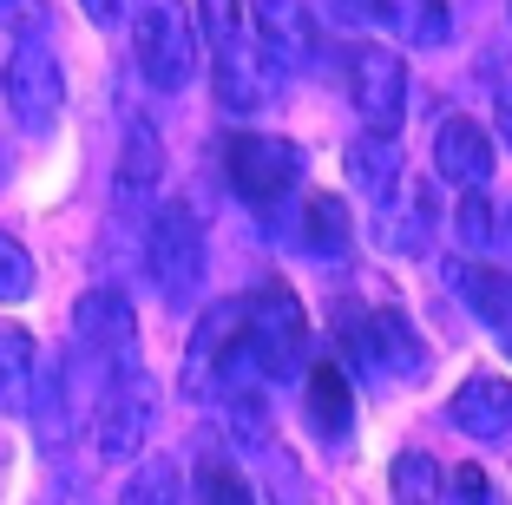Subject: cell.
<instances>
[{
  "mask_svg": "<svg viewBox=\"0 0 512 505\" xmlns=\"http://www.w3.org/2000/svg\"><path fill=\"white\" fill-rule=\"evenodd\" d=\"M243 348L256 355L263 381H289L309 355V315H302L296 289L283 283H256L243 296Z\"/></svg>",
  "mask_w": 512,
  "mask_h": 505,
  "instance_id": "4",
  "label": "cell"
},
{
  "mask_svg": "<svg viewBox=\"0 0 512 505\" xmlns=\"http://www.w3.org/2000/svg\"><path fill=\"white\" fill-rule=\"evenodd\" d=\"M132 60L145 86L184 92L197 73V20L184 14V0H132Z\"/></svg>",
  "mask_w": 512,
  "mask_h": 505,
  "instance_id": "3",
  "label": "cell"
},
{
  "mask_svg": "<svg viewBox=\"0 0 512 505\" xmlns=\"http://www.w3.org/2000/svg\"><path fill=\"white\" fill-rule=\"evenodd\" d=\"M73 335H79V348H86L92 361H99V381L106 374H119V368H132V348H138V322H132V302L119 296L112 283H99V289H86V296L73 302Z\"/></svg>",
  "mask_w": 512,
  "mask_h": 505,
  "instance_id": "9",
  "label": "cell"
},
{
  "mask_svg": "<svg viewBox=\"0 0 512 505\" xmlns=\"http://www.w3.org/2000/svg\"><path fill=\"white\" fill-rule=\"evenodd\" d=\"M33 335L14 322H0V401H20L27 394V374H33Z\"/></svg>",
  "mask_w": 512,
  "mask_h": 505,
  "instance_id": "22",
  "label": "cell"
},
{
  "mask_svg": "<svg viewBox=\"0 0 512 505\" xmlns=\"http://www.w3.org/2000/svg\"><path fill=\"white\" fill-rule=\"evenodd\" d=\"M440 486H447V492H440L447 505H486V473H480V466H453Z\"/></svg>",
  "mask_w": 512,
  "mask_h": 505,
  "instance_id": "28",
  "label": "cell"
},
{
  "mask_svg": "<svg viewBox=\"0 0 512 505\" xmlns=\"http://www.w3.org/2000/svg\"><path fill=\"white\" fill-rule=\"evenodd\" d=\"M453 237L467 243V250H486V243H493V210H486L480 191L460 197V210H453Z\"/></svg>",
  "mask_w": 512,
  "mask_h": 505,
  "instance_id": "27",
  "label": "cell"
},
{
  "mask_svg": "<svg viewBox=\"0 0 512 505\" xmlns=\"http://www.w3.org/2000/svg\"><path fill=\"white\" fill-rule=\"evenodd\" d=\"M348 99H355V112H362V125L375 138H394L407 119V66L401 53H388V46L362 40L355 53H348Z\"/></svg>",
  "mask_w": 512,
  "mask_h": 505,
  "instance_id": "8",
  "label": "cell"
},
{
  "mask_svg": "<svg viewBox=\"0 0 512 505\" xmlns=\"http://www.w3.org/2000/svg\"><path fill=\"white\" fill-rule=\"evenodd\" d=\"M158 178H165V145H158L151 125L132 119L119 171H112V210H119V223H151V191H158Z\"/></svg>",
  "mask_w": 512,
  "mask_h": 505,
  "instance_id": "10",
  "label": "cell"
},
{
  "mask_svg": "<svg viewBox=\"0 0 512 505\" xmlns=\"http://www.w3.org/2000/svg\"><path fill=\"white\" fill-rule=\"evenodd\" d=\"M302 171H309L302 145H289V138H276V132H237L224 145V178L250 210H276L302 184Z\"/></svg>",
  "mask_w": 512,
  "mask_h": 505,
  "instance_id": "5",
  "label": "cell"
},
{
  "mask_svg": "<svg viewBox=\"0 0 512 505\" xmlns=\"http://www.w3.org/2000/svg\"><path fill=\"white\" fill-rule=\"evenodd\" d=\"M335 14L342 20H355V27H368V20H388V7H381V0H329Z\"/></svg>",
  "mask_w": 512,
  "mask_h": 505,
  "instance_id": "29",
  "label": "cell"
},
{
  "mask_svg": "<svg viewBox=\"0 0 512 505\" xmlns=\"http://www.w3.org/2000/svg\"><path fill=\"white\" fill-rule=\"evenodd\" d=\"M33 296V256L0 230V302H27Z\"/></svg>",
  "mask_w": 512,
  "mask_h": 505,
  "instance_id": "26",
  "label": "cell"
},
{
  "mask_svg": "<svg viewBox=\"0 0 512 505\" xmlns=\"http://www.w3.org/2000/svg\"><path fill=\"white\" fill-rule=\"evenodd\" d=\"M348 414H355V387H348V374L335 368V361L309 368V420H316L329 440H342V433H348Z\"/></svg>",
  "mask_w": 512,
  "mask_h": 505,
  "instance_id": "19",
  "label": "cell"
},
{
  "mask_svg": "<svg viewBox=\"0 0 512 505\" xmlns=\"http://www.w3.org/2000/svg\"><path fill=\"white\" fill-rule=\"evenodd\" d=\"M499 342H506V355H512V328H506V335H499Z\"/></svg>",
  "mask_w": 512,
  "mask_h": 505,
  "instance_id": "32",
  "label": "cell"
},
{
  "mask_svg": "<svg viewBox=\"0 0 512 505\" xmlns=\"http://www.w3.org/2000/svg\"><path fill=\"white\" fill-rule=\"evenodd\" d=\"M197 505H256V492L230 460H204L197 466Z\"/></svg>",
  "mask_w": 512,
  "mask_h": 505,
  "instance_id": "24",
  "label": "cell"
},
{
  "mask_svg": "<svg viewBox=\"0 0 512 505\" xmlns=\"http://www.w3.org/2000/svg\"><path fill=\"white\" fill-rule=\"evenodd\" d=\"M119 505H178V466H171L165 453H151V460L125 479Z\"/></svg>",
  "mask_w": 512,
  "mask_h": 505,
  "instance_id": "23",
  "label": "cell"
},
{
  "mask_svg": "<svg viewBox=\"0 0 512 505\" xmlns=\"http://www.w3.org/2000/svg\"><path fill=\"white\" fill-rule=\"evenodd\" d=\"M499 125H506V145H512V86L499 92Z\"/></svg>",
  "mask_w": 512,
  "mask_h": 505,
  "instance_id": "31",
  "label": "cell"
},
{
  "mask_svg": "<svg viewBox=\"0 0 512 505\" xmlns=\"http://www.w3.org/2000/svg\"><path fill=\"white\" fill-rule=\"evenodd\" d=\"M434 486H440V466L427 460V453H401V460H394V492H401L407 505H427Z\"/></svg>",
  "mask_w": 512,
  "mask_h": 505,
  "instance_id": "25",
  "label": "cell"
},
{
  "mask_svg": "<svg viewBox=\"0 0 512 505\" xmlns=\"http://www.w3.org/2000/svg\"><path fill=\"white\" fill-rule=\"evenodd\" d=\"M427 223H434L427 184H401V191L388 197V210H381V243H388L394 256H414L427 243Z\"/></svg>",
  "mask_w": 512,
  "mask_h": 505,
  "instance_id": "17",
  "label": "cell"
},
{
  "mask_svg": "<svg viewBox=\"0 0 512 505\" xmlns=\"http://www.w3.org/2000/svg\"><path fill=\"white\" fill-rule=\"evenodd\" d=\"M0 92H7V112L20 119V132H53L60 112H66V73H60V60H53V46L27 33V40L7 53Z\"/></svg>",
  "mask_w": 512,
  "mask_h": 505,
  "instance_id": "7",
  "label": "cell"
},
{
  "mask_svg": "<svg viewBox=\"0 0 512 505\" xmlns=\"http://www.w3.org/2000/svg\"><path fill=\"white\" fill-rule=\"evenodd\" d=\"M79 7H86V20H92V27H112V20L125 14V0H79Z\"/></svg>",
  "mask_w": 512,
  "mask_h": 505,
  "instance_id": "30",
  "label": "cell"
},
{
  "mask_svg": "<svg viewBox=\"0 0 512 505\" xmlns=\"http://www.w3.org/2000/svg\"><path fill=\"white\" fill-rule=\"evenodd\" d=\"M447 283H453V296L467 302L486 328H499V335L512 328V276H506V269H486V263L453 256V263H447Z\"/></svg>",
  "mask_w": 512,
  "mask_h": 505,
  "instance_id": "14",
  "label": "cell"
},
{
  "mask_svg": "<svg viewBox=\"0 0 512 505\" xmlns=\"http://www.w3.org/2000/svg\"><path fill=\"white\" fill-rule=\"evenodd\" d=\"M250 27H256V40H263V53H270V66H302L309 53H316V40H309V14H302L296 0H256Z\"/></svg>",
  "mask_w": 512,
  "mask_h": 505,
  "instance_id": "15",
  "label": "cell"
},
{
  "mask_svg": "<svg viewBox=\"0 0 512 505\" xmlns=\"http://www.w3.org/2000/svg\"><path fill=\"white\" fill-rule=\"evenodd\" d=\"M381 7H388V20L401 27V40H414V46H447L453 40L447 0H381Z\"/></svg>",
  "mask_w": 512,
  "mask_h": 505,
  "instance_id": "21",
  "label": "cell"
},
{
  "mask_svg": "<svg viewBox=\"0 0 512 505\" xmlns=\"http://www.w3.org/2000/svg\"><path fill=\"white\" fill-rule=\"evenodd\" d=\"M145 269L171 309H191L204 289V223L184 197H165L145 223Z\"/></svg>",
  "mask_w": 512,
  "mask_h": 505,
  "instance_id": "2",
  "label": "cell"
},
{
  "mask_svg": "<svg viewBox=\"0 0 512 505\" xmlns=\"http://www.w3.org/2000/svg\"><path fill=\"white\" fill-rule=\"evenodd\" d=\"M197 20H204V40H211V79H217V99L230 112H256V105H270V53L256 40L250 14H243V0H197Z\"/></svg>",
  "mask_w": 512,
  "mask_h": 505,
  "instance_id": "1",
  "label": "cell"
},
{
  "mask_svg": "<svg viewBox=\"0 0 512 505\" xmlns=\"http://www.w3.org/2000/svg\"><path fill=\"white\" fill-rule=\"evenodd\" d=\"M237 342H243V302H211L197 335H191V348H184V387H191L197 401L217 394V374L237 355Z\"/></svg>",
  "mask_w": 512,
  "mask_h": 505,
  "instance_id": "11",
  "label": "cell"
},
{
  "mask_svg": "<svg viewBox=\"0 0 512 505\" xmlns=\"http://www.w3.org/2000/svg\"><path fill=\"white\" fill-rule=\"evenodd\" d=\"M368 328H375V374H421L427 368V348L414 342L401 309H375Z\"/></svg>",
  "mask_w": 512,
  "mask_h": 505,
  "instance_id": "18",
  "label": "cell"
},
{
  "mask_svg": "<svg viewBox=\"0 0 512 505\" xmlns=\"http://www.w3.org/2000/svg\"><path fill=\"white\" fill-rule=\"evenodd\" d=\"M447 420H453V427H467L473 440L512 446V381H506V374H467V381L453 387Z\"/></svg>",
  "mask_w": 512,
  "mask_h": 505,
  "instance_id": "12",
  "label": "cell"
},
{
  "mask_svg": "<svg viewBox=\"0 0 512 505\" xmlns=\"http://www.w3.org/2000/svg\"><path fill=\"white\" fill-rule=\"evenodd\" d=\"M348 171H355V184H362L368 197H375V204H388L394 191H401V151H394V138H355V145H348Z\"/></svg>",
  "mask_w": 512,
  "mask_h": 505,
  "instance_id": "20",
  "label": "cell"
},
{
  "mask_svg": "<svg viewBox=\"0 0 512 505\" xmlns=\"http://www.w3.org/2000/svg\"><path fill=\"white\" fill-rule=\"evenodd\" d=\"M296 230H302V250L329 256V263H335V256H348V243H355V217H348V204H342V197H329V191L302 197Z\"/></svg>",
  "mask_w": 512,
  "mask_h": 505,
  "instance_id": "16",
  "label": "cell"
},
{
  "mask_svg": "<svg viewBox=\"0 0 512 505\" xmlns=\"http://www.w3.org/2000/svg\"><path fill=\"white\" fill-rule=\"evenodd\" d=\"M434 171L447 184H460V191H486V178H493V138H486V125H473V119H447L440 125Z\"/></svg>",
  "mask_w": 512,
  "mask_h": 505,
  "instance_id": "13",
  "label": "cell"
},
{
  "mask_svg": "<svg viewBox=\"0 0 512 505\" xmlns=\"http://www.w3.org/2000/svg\"><path fill=\"white\" fill-rule=\"evenodd\" d=\"M145 440H151V374L132 361V368L99 381V401H92V453L99 460H132Z\"/></svg>",
  "mask_w": 512,
  "mask_h": 505,
  "instance_id": "6",
  "label": "cell"
}]
</instances>
